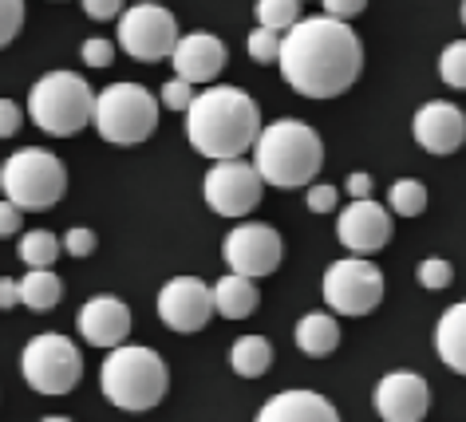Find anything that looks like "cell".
I'll list each match as a JSON object with an SVG mask.
<instances>
[{"instance_id":"cell-1","label":"cell","mask_w":466,"mask_h":422,"mask_svg":"<svg viewBox=\"0 0 466 422\" xmlns=\"http://www.w3.org/2000/svg\"><path fill=\"white\" fill-rule=\"evenodd\" d=\"M285 84L305 99H336L364 72V44L344 20L309 16L281 36L277 55Z\"/></svg>"},{"instance_id":"cell-2","label":"cell","mask_w":466,"mask_h":422,"mask_svg":"<svg viewBox=\"0 0 466 422\" xmlns=\"http://www.w3.org/2000/svg\"><path fill=\"white\" fill-rule=\"evenodd\" d=\"M258 135H261V107L241 87L214 84L198 91L190 111H186V138L209 162L241 158L246 150L258 146Z\"/></svg>"},{"instance_id":"cell-3","label":"cell","mask_w":466,"mask_h":422,"mask_svg":"<svg viewBox=\"0 0 466 422\" xmlns=\"http://www.w3.org/2000/svg\"><path fill=\"white\" fill-rule=\"evenodd\" d=\"M253 166H258L265 186L277 190H309L312 178L324 166V143L309 123L277 119L261 126L258 146H253Z\"/></svg>"},{"instance_id":"cell-4","label":"cell","mask_w":466,"mask_h":422,"mask_svg":"<svg viewBox=\"0 0 466 422\" xmlns=\"http://www.w3.org/2000/svg\"><path fill=\"white\" fill-rule=\"evenodd\" d=\"M99 387H103V395H107L111 407L143 415V410H155L162 398H167L170 371L155 347L123 344V347L107 351V359H103Z\"/></svg>"},{"instance_id":"cell-5","label":"cell","mask_w":466,"mask_h":422,"mask_svg":"<svg viewBox=\"0 0 466 422\" xmlns=\"http://www.w3.org/2000/svg\"><path fill=\"white\" fill-rule=\"evenodd\" d=\"M28 115L44 135L72 138L96 123V91L76 72H48L28 91Z\"/></svg>"},{"instance_id":"cell-6","label":"cell","mask_w":466,"mask_h":422,"mask_svg":"<svg viewBox=\"0 0 466 422\" xmlns=\"http://www.w3.org/2000/svg\"><path fill=\"white\" fill-rule=\"evenodd\" d=\"M0 190H5V202H13L20 214H40V209H52L67 194V170L52 150L25 146L5 158Z\"/></svg>"},{"instance_id":"cell-7","label":"cell","mask_w":466,"mask_h":422,"mask_svg":"<svg viewBox=\"0 0 466 422\" xmlns=\"http://www.w3.org/2000/svg\"><path fill=\"white\" fill-rule=\"evenodd\" d=\"M103 143L138 146L158 131V99L143 84H111L96 95V123Z\"/></svg>"},{"instance_id":"cell-8","label":"cell","mask_w":466,"mask_h":422,"mask_svg":"<svg viewBox=\"0 0 466 422\" xmlns=\"http://www.w3.org/2000/svg\"><path fill=\"white\" fill-rule=\"evenodd\" d=\"M20 371L25 383L40 395H67L76 391V383L84 379V356L67 336L60 332H44L32 336L20 356Z\"/></svg>"},{"instance_id":"cell-9","label":"cell","mask_w":466,"mask_h":422,"mask_svg":"<svg viewBox=\"0 0 466 422\" xmlns=\"http://www.w3.org/2000/svg\"><path fill=\"white\" fill-rule=\"evenodd\" d=\"M324 304L340 316H368L383 300V273L368 256H340L324 268Z\"/></svg>"},{"instance_id":"cell-10","label":"cell","mask_w":466,"mask_h":422,"mask_svg":"<svg viewBox=\"0 0 466 422\" xmlns=\"http://www.w3.org/2000/svg\"><path fill=\"white\" fill-rule=\"evenodd\" d=\"M178 20L162 5H135L119 16V48L138 64H158L170 60L178 48Z\"/></svg>"},{"instance_id":"cell-11","label":"cell","mask_w":466,"mask_h":422,"mask_svg":"<svg viewBox=\"0 0 466 422\" xmlns=\"http://www.w3.org/2000/svg\"><path fill=\"white\" fill-rule=\"evenodd\" d=\"M202 194H206V206L214 209L218 217H246L261 206V194H265V182L253 162H214L202 182Z\"/></svg>"},{"instance_id":"cell-12","label":"cell","mask_w":466,"mask_h":422,"mask_svg":"<svg viewBox=\"0 0 466 422\" xmlns=\"http://www.w3.org/2000/svg\"><path fill=\"white\" fill-rule=\"evenodd\" d=\"M221 256H226L229 273L233 276H246V280H261L277 273L285 256V241L273 226H261V221H246V226H233L221 241Z\"/></svg>"},{"instance_id":"cell-13","label":"cell","mask_w":466,"mask_h":422,"mask_svg":"<svg viewBox=\"0 0 466 422\" xmlns=\"http://www.w3.org/2000/svg\"><path fill=\"white\" fill-rule=\"evenodd\" d=\"M214 316V288L198 276H174L162 285L158 292V320L170 327V332H202Z\"/></svg>"},{"instance_id":"cell-14","label":"cell","mask_w":466,"mask_h":422,"mask_svg":"<svg viewBox=\"0 0 466 422\" xmlns=\"http://www.w3.org/2000/svg\"><path fill=\"white\" fill-rule=\"evenodd\" d=\"M336 237L352 256H368L371 261V253H380L391 241V214L371 197L368 202H352L336 221Z\"/></svg>"},{"instance_id":"cell-15","label":"cell","mask_w":466,"mask_h":422,"mask_svg":"<svg viewBox=\"0 0 466 422\" xmlns=\"http://www.w3.org/2000/svg\"><path fill=\"white\" fill-rule=\"evenodd\" d=\"M411 135L427 155H454L466 143V115L447 99H431L415 111Z\"/></svg>"},{"instance_id":"cell-16","label":"cell","mask_w":466,"mask_h":422,"mask_svg":"<svg viewBox=\"0 0 466 422\" xmlns=\"http://www.w3.org/2000/svg\"><path fill=\"white\" fill-rule=\"evenodd\" d=\"M431 407L427 379L415 371H388L376 387V410L383 422H419Z\"/></svg>"},{"instance_id":"cell-17","label":"cell","mask_w":466,"mask_h":422,"mask_svg":"<svg viewBox=\"0 0 466 422\" xmlns=\"http://www.w3.org/2000/svg\"><path fill=\"white\" fill-rule=\"evenodd\" d=\"M79 336L87 339L91 347H123L127 336H131V308L119 296H91L76 316Z\"/></svg>"},{"instance_id":"cell-18","label":"cell","mask_w":466,"mask_h":422,"mask_svg":"<svg viewBox=\"0 0 466 422\" xmlns=\"http://www.w3.org/2000/svg\"><path fill=\"white\" fill-rule=\"evenodd\" d=\"M170 64H174V75L186 79L190 87H198V84L214 87V79L221 75V67H226V44L218 36H209V32H190V36L178 40Z\"/></svg>"},{"instance_id":"cell-19","label":"cell","mask_w":466,"mask_h":422,"mask_svg":"<svg viewBox=\"0 0 466 422\" xmlns=\"http://www.w3.org/2000/svg\"><path fill=\"white\" fill-rule=\"evenodd\" d=\"M253 422H340L336 407L317 391H281L265 398Z\"/></svg>"},{"instance_id":"cell-20","label":"cell","mask_w":466,"mask_h":422,"mask_svg":"<svg viewBox=\"0 0 466 422\" xmlns=\"http://www.w3.org/2000/svg\"><path fill=\"white\" fill-rule=\"evenodd\" d=\"M435 351L454 375H466V300L451 304L435 324Z\"/></svg>"},{"instance_id":"cell-21","label":"cell","mask_w":466,"mask_h":422,"mask_svg":"<svg viewBox=\"0 0 466 422\" xmlns=\"http://www.w3.org/2000/svg\"><path fill=\"white\" fill-rule=\"evenodd\" d=\"M297 347L305 351L309 359H324V356H332L336 347H340V324H336V316L332 312H305L297 320Z\"/></svg>"},{"instance_id":"cell-22","label":"cell","mask_w":466,"mask_h":422,"mask_svg":"<svg viewBox=\"0 0 466 422\" xmlns=\"http://www.w3.org/2000/svg\"><path fill=\"white\" fill-rule=\"evenodd\" d=\"M258 304H261V292L246 276L229 273V276H221L214 285V312L226 316V320H246V316L258 312Z\"/></svg>"},{"instance_id":"cell-23","label":"cell","mask_w":466,"mask_h":422,"mask_svg":"<svg viewBox=\"0 0 466 422\" xmlns=\"http://www.w3.org/2000/svg\"><path fill=\"white\" fill-rule=\"evenodd\" d=\"M269 363H273V347H269V339H265V336H241V339H233L229 367L238 371L241 379H261V375L269 371Z\"/></svg>"},{"instance_id":"cell-24","label":"cell","mask_w":466,"mask_h":422,"mask_svg":"<svg viewBox=\"0 0 466 422\" xmlns=\"http://www.w3.org/2000/svg\"><path fill=\"white\" fill-rule=\"evenodd\" d=\"M64 300V280L52 268H28V276L20 280V304L32 312H48Z\"/></svg>"},{"instance_id":"cell-25","label":"cell","mask_w":466,"mask_h":422,"mask_svg":"<svg viewBox=\"0 0 466 422\" xmlns=\"http://www.w3.org/2000/svg\"><path fill=\"white\" fill-rule=\"evenodd\" d=\"M16 253H20V261H25L28 268H52L56 256L64 253V241L56 237V233H48V229H32V233L20 237Z\"/></svg>"},{"instance_id":"cell-26","label":"cell","mask_w":466,"mask_h":422,"mask_svg":"<svg viewBox=\"0 0 466 422\" xmlns=\"http://www.w3.org/2000/svg\"><path fill=\"white\" fill-rule=\"evenodd\" d=\"M258 25L265 32H293L300 25V0H258Z\"/></svg>"},{"instance_id":"cell-27","label":"cell","mask_w":466,"mask_h":422,"mask_svg":"<svg viewBox=\"0 0 466 422\" xmlns=\"http://www.w3.org/2000/svg\"><path fill=\"white\" fill-rule=\"evenodd\" d=\"M388 209L400 217H419L427 209V186L419 178H400L388 190Z\"/></svg>"},{"instance_id":"cell-28","label":"cell","mask_w":466,"mask_h":422,"mask_svg":"<svg viewBox=\"0 0 466 422\" xmlns=\"http://www.w3.org/2000/svg\"><path fill=\"white\" fill-rule=\"evenodd\" d=\"M439 75L447 87L466 91V40H451L439 55Z\"/></svg>"},{"instance_id":"cell-29","label":"cell","mask_w":466,"mask_h":422,"mask_svg":"<svg viewBox=\"0 0 466 422\" xmlns=\"http://www.w3.org/2000/svg\"><path fill=\"white\" fill-rule=\"evenodd\" d=\"M415 276L427 292H442V288H451V280H454V265L442 261V256H427V261H419Z\"/></svg>"},{"instance_id":"cell-30","label":"cell","mask_w":466,"mask_h":422,"mask_svg":"<svg viewBox=\"0 0 466 422\" xmlns=\"http://www.w3.org/2000/svg\"><path fill=\"white\" fill-rule=\"evenodd\" d=\"M246 48H249L253 64H277V55H281V36H277V32L258 28V32H249Z\"/></svg>"},{"instance_id":"cell-31","label":"cell","mask_w":466,"mask_h":422,"mask_svg":"<svg viewBox=\"0 0 466 422\" xmlns=\"http://www.w3.org/2000/svg\"><path fill=\"white\" fill-rule=\"evenodd\" d=\"M20 28H25V0H0V48H8Z\"/></svg>"},{"instance_id":"cell-32","label":"cell","mask_w":466,"mask_h":422,"mask_svg":"<svg viewBox=\"0 0 466 422\" xmlns=\"http://www.w3.org/2000/svg\"><path fill=\"white\" fill-rule=\"evenodd\" d=\"M194 95H198V91H194L190 84H186V79L174 75V79H167V84H162V95H158V103H162V107H167V111H190Z\"/></svg>"},{"instance_id":"cell-33","label":"cell","mask_w":466,"mask_h":422,"mask_svg":"<svg viewBox=\"0 0 466 422\" xmlns=\"http://www.w3.org/2000/svg\"><path fill=\"white\" fill-rule=\"evenodd\" d=\"M336 202H340V190L329 182H317V186H309V194H305V206L312 209V214H332Z\"/></svg>"},{"instance_id":"cell-34","label":"cell","mask_w":466,"mask_h":422,"mask_svg":"<svg viewBox=\"0 0 466 422\" xmlns=\"http://www.w3.org/2000/svg\"><path fill=\"white\" fill-rule=\"evenodd\" d=\"M79 55H84V64H87V67H107V64L115 60V44H111V40H103V36H91V40H84Z\"/></svg>"},{"instance_id":"cell-35","label":"cell","mask_w":466,"mask_h":422,"mask_svg":"<svg viewBox=\"0 0 466 422\" xmlns=\"http://www.w3.org/2000/svg\"><path fill=\"white\" fill-rule=\"evenodd\" d=\"M96 233H91V229H84V226H76V229H67L64 233V253L67 256H91V253H96Z\"/></svg>"},{"instance_id":"cell-36","label":"cell","mask_w":466,"mask_h":422,"mask_svg":"<svg viewBox=\"0 0 466 422\" xmlns=\"http://www.w3.org/2000/svg\"><path fill=\"white\" fill-rule=\"evenodd\" d=\"M324 5V16H332V20H352V16H360L368 8V0H320Z\"/></svg>"},{"instance_id":"cell-37","label":"cell","mask_w":466,"mask_h":422,"mask_svg":"<svg viewBox=\"0 0 466 422\" xmlns=\"http://www.w3.org/2000/svg\"><path fill=\"white\" fill-rule=\"evenodd\" d=\"M20 119H25V115H20L16 103L13 99H0V138H13L20 131Z\"/></svg>"},{"instance_id":"cell-38","label":"cell","mask_w":466,"mask_h":422,"mask_svg":"<svg viewBox=\"0 0 466 422\" xmlns=\"http://www.w3.org/2000/svg\"><path fill=\"white\" fill-rule=\"evenodd\" d=\"M84 13L91 20H115L123 13V0H84Z\"/></svg>"},{"instance_id":"cell-39","label":"cell","mask_w":466,"mask_h":422,"mask_svg":"<svg viewBox=\"0 0 466 422\" xmlns=\"http://www.w3.org/2000/svg\"><path fill=\"white\" fill-rule=\"evenodd\" d=\"M20 221H25V214H20L13 202H0V237H13V233H20Z\"/></svg>"},{"instance_id":"cell-40","label":"cell","mask_w":466,"mask_h":422,"mask_svg":"<svg viewBox=\"0 0 466 422\" xmlns=\"http://www.w3.org/2000/svg\"><path fill=\"white\" fill-rule=\"evenodd\" d=\"M344 190L352 194V202H368V197H371V174L356 170L352 178H348V186H344Z\"/></svg>"},{"instance_id":"cell-41","label":"cell","mask_w":466,"mask_h":422,"mask_svg":"<svg viewBox=\"0 0 466 422\" xmlns=\"http://www.w3.org/2000/svg\"><path fill=\"white\" fill-rule=\"evenodd\" d=\"M16 304H20V280H13V276H0V312L16 308Z\"/></svg>"},{"instance_id":"cell-42","label":"cell","mask_w":466,"mask_h":422,"mask_svg":"<svg viewBox=\"0 0 466 422\" xmlns=\"http://www.w3.org/2000/svg\"><path fill=\"white\" fill-rule=\"evenodd\" d=\"M40 422H72V418H64V415H52V418H40Z\"/></svg>"},{"instance_id":"cell-43","label":"cell","mask_w":466,"mask_h":422,"mask_svg":"<svg viewBox=\"0 0 466 422\" xmlns=\"http://www.w3.org/2000/svg\"><path fill=\"white\" fill-rule=\"evenodd\" d=\"M462 25H466V0H462Z\"/></svg>"}]
</instances>
